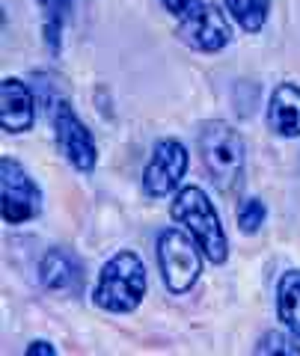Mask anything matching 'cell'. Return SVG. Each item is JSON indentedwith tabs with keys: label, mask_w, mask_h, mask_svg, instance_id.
<instances>
[{
	"label": "cell",
	"mask_w": 300,
	"mask_h": 356,
	"mask_svg": "<svg viewBox=\"0 0 300 356\" xmlns=\"http://www.w3.org/2000/svg\"><path fill=\"white\" fill-rule=\"evenodd\" d=\"M170 214H173V220H179L182 226H187V232L196 238L199 250H203L208 261H214V264L226 261V255H229L226 232L220 226L214 205L208 202V196L199 191V187H182L170 205Z\"/></svg>",
	"instance_id": "6da1fadb"
},
{
	"label": "cell",
	"mask_w": 300,
	"mask_h": 356,
	"mask_svg": "<svg viewBox=\"0 0 300 356\" xmlns=\"http://www.w3.org/2000/svg\"><path fill=\"white\" fill-rule=\"evenodd\" d=\"M146 294V267H143L137 252H116L98 276L95 285V306L107 312H134Z\"/></svg>",
	"instance_id": "7a4b0ae2"
},
{
	"label": "cell",
	"mask_w": 300,
	"mask_h": 356,
	"mask_svg": "<svg viewBox=\"0 0 300 356\" xmlns=\"http://www.w3.org/2000/svg\"><path fill=\"white\" fill-rule=\"evenodd\" d=\"M199 152H203V161L220 191H235L244 175V143L238 131L220 119L205 122L199 131Z\"/></svg>",
	"instance_id": "3957f363"
},
{
	"label": "cell",
	"mask_w": 300,
	"mask_h": 356,
	"mask_svg": "<svg viewBox=\"0 0 300 356\" xmlns=\"http://www.w3.org/2000/svg\"><path fill=\"white\" fill-rule=\"evenodd\" d=\"M170 15L179 21V36L196 51H220L232 39L223 13L205 0H161Z\"/></svg>",
	"instance_id": "277c9868"
},
{
	"label": "cell",
	"mask_w": 300,
	"mask_h": 356,
	"mask_svg": "<svg viewBox=\"0 0 300 356\" xmlns=\"http://www.w3.org/2000/svg\"><path fill=\"white\" fill-rule=\"evenodd\" d=\"M158 261L164 282L173 294H184L196 285L199 273H203V255H199V243L194 235L182 229H164L158 238Z\"/></svg>",
	"instance_id": "5b68a950"
},
{
	"label": "cell",
	"mask_w": 300,
	"mask_h": 356,
	"mask_svg": "<svg viewBox=\"0 0 300 356\" xmlns=\"http://www.w3.org/2000/svg\"><path fill=\"white\" fill-rule=\"evenodd\" d=\"M0 208H3V220L13 226L33 220L42 211V193L36 181L13 158L0 161Z\"/></svg>",
	"instance_id": "8992f818"
},
{
	"label": "cell",
	"mask_w": 300,
	"mask_h": 356,
	"mask_svg": "<svg viewBox=\"0 0 300 356\" xmlns=\"http://www.w3.org/2000/svg\"><path fill=\"white\" fill-rule=\"evenodd\" d=\"M54 131H57L60 152L69 158V163L77 172H93L95 166V143L93 134L86 131V125L74 116V110L69 102H57L54 110Z\"/></svg>",
	"instance_id": "52a82bcc"
},
{
	"label": "cell",
	"mask_w": 300,
	"mask_h": 356,
	"mask_svg": "<svg viewBox=\"0 0 300 356\" xmlns=\"http://www.w3.org/2000/svg\"><path fill=\"white\" fill-rule=\"evenodd\" d=\"M187 172V152L179 140H161L152 152V161L143 172V187L146 193L161 199L179 187L182 175Z\"/></svg>",
	"instance_id": "ba28073f"
},
{
	"label": "cell",
	"mask_w": 300,
	"mask_h": 356,
	"mask_svg": "<svg viewBox=\"0 0 300 356\" xmlns=\"http://www.w3.org/2000/svg\"><path fill=\"white\" fill-rule=\"evenodd\" d=\"M0 125L9 134L30 131L33 125V95L18 77H6L0 83Z\"/></svg>",
	"instance_id": "9c48e42d"
},
{
	"label": "cell",
	"mask_w": 300,
	"mask_h": 356,
	"mask_svg": "<svg viewBox=\"0 0 300 356\" xmlns=\"http://www.w3.org/2000/svg\"><path fill=\"white\" fill-rule=\"evenodd\" d=\"M268 128L280 137H300V89L280 83L268 104Z\"/></svg>",
	"instance_id": "30bf717a"
},
{
	"label": "cell",
	"mask_w": 300,
	"mask_h": 356,
	"mask_svg": "<svg viewBox=\"0 0 300 356\" xmlns=\"http://www.w3.org/2000/svg\"><path fill=\"white\" fill-rule=\"evenodd\" d=\"M39 273H42V282H45L51 291H77L81 280H84L81 264L65 250H48V255L39 264Z\"/></svg>",
	"instance_id": "8fae6325"
},
{
	"label": "cell",
	"mask_w": 300,
	"mask_h": 356,
	"mask_svg": "<svg viewBox=\"0 0 300 356\" xmlns=\"http://www.w3.org/2000/svg\"><path fill=\"white\" fill-rule=\"evenodd\" d=\"M276 312H280L285 330L300 339V270L283 273L280 285H276Z\"/></svg>",
	"instance_id": "7c38bea8"
},
{
	"label": "cell",
	"mask_w": 300,
	"mask_h": 356,
	"mask_svg": "<svg viewBox=\"0 0 300 356\" xmlns=\"http://www.w3.org/2000/svg\"><path fill=\"white\" fill-rule=\"evenodd\" d=\"M271 3L274 0H226V9L247 33H259L268 21Z\"/></svg>",
	"instance_id": "4fadbf2b"
},
{
	"label": "cell",
	"mask_w": 300,
	"mask_h": 356,
	"mask_svg": "<svg viewBox=\"0 0 300 356\" xmlns=\"http://www.w3.org/2000/svg\"><path fill=\"white\" fill-rule=\"evenodd\" d=\"M262 222H265L262 199H247V202H241V208H238V226H241V232L255 235V232L262 229Z\"/></svg>",
	"instance_id": "5bb4252c"
},
{
	"label": "cell",
	"mask_w": 300,
	"mask_h": 356,
	"mask_svg": "<svg viewBox=\"0 0 300 356\" xmlns=\"http://www.w3.org/2000/svg\"><path fill=\"white\" fill-rule=\"evenodd\" d=\"M255 353H288V356H294V353H300V344H292L285 336H280V332H268V336L259 341Z\"/></svg>",
	"instance_id": "9a60e30c"
},
{
	"label": "cell",
	"mask_w": 300,
	"mask_h": 356,
	"mask_svg": "<svg viewBox=\"0 0 300 356\" xmlns=\"http://www.w3.org/2000/svg\"><path fill=\"white\" fill-rule=\"evenodd\" d=\"M39 3L48 13V39L54 44V51H57V24H60V15L72 6V0H39Z\"/></svg>",
	"instance_id": "2e32d148"
},
{
	"label": "cell",
	"mask_w": 300,
	"mask_h": 356,
	"mask_svg": "<svg viewBox=\"0 0 300 356\" xmlns=\"http://www.w3.org/2000/svg\"><path fill=\"white\" fill-rule=\"evenodd\" d=\"M27 353H30V356H36V353H45V356H54V353H57V350H54V348H51V344H48V341H33V344H30V348H27Z\"/></svg>",
	"instance_id": "e0dca14e"
}]
</instances>
